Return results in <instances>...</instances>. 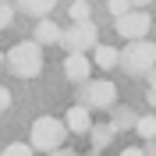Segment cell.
Instances as JSON below:
<instances>
[{
    "label": "cell",
    "instance_id": "6da1fadb",
    "mask_svg": "<svg viewBox=\"0 0 156 156\" xmlns=\"http://www.w3.org/2000/svg\"><path fill=\"white\" fill-rule=\"evenodd\" d=\"M4 64H7L11 75H18V78H36L39 71H43V50H39L36 39L14 43L7 53H4Z\"/></svg>",
    "mask_w": 156,
    "mask_h": 156
},
{
    "label": "cell",
    "instance_id": "7a4b0ae2",
    "mask_svg": "<svg viewBox=\"0 0 156 156\" xmlns=\"http://www.w3.org/2000/svg\"><path fill=\"white\" fill-rule=\"evenodd\" d=\"M117 64H121L128 75H146L149 68H156V43L128 39V46L117 53Z\"/></svg>",
    "mask_w": 156,
    "mask_h": 156
},
{
    "label": "cell",
    "instance_id": "3957f363",
    "mask_svg": "<svg viewBox=\"0 0 156 156\" xmlns=\"http://www.w3.org/2000/svg\"><path fill=\"white\" fill-rule=\"evenodd\" d=\"M64 138H68V124L64 121H57V117H39V121H32V138H29L32 149L50 153V149L64 146Z\"/></svg>",
    "mask_w": 156,
    "mask_h": 156
},
{
    "label": "cell",
    "instance_id": "277c9868",
    "mask_svg": "<svg viewBox=\"0 0 156 156\" xmlns=\"http://www.w3.org/2000/svg\"><path fill=\"white\" fill-rule=\"evenodd\" d=\"M78 96H82V107L89 110H110L117 103V85L110 78H85Z\"/></svg>",
    "mask_w": 156,
    "mask_h": 156
},
{
    "label": "cell",
    "instance_id": "5b68a950",
    "mask_svg": "<svg viewBox=\"0 0 156 156\" xmlns=\"http://www.w3.org/2000/svg\"><path fill=\"white\" fill-rule=\"evenodd\" d=\"M96 39H99V32L92 21H75L68 32H60V46L68 53H85V50L96 46Z\"/></svg>",
    "mask_w": 156,
    "mask_h": 156
},
{
    "label": "cell",
    "instance_id": "8992f818",
    "mask_svg": "<svg viewBox=\"0 0 156 156\" xmlns=\"http://www.w3.org/2000/svg\"><path fill=\"white\" fill-rule=\"evenodd\" d=\"M149 25H153V18H149L146 11L131 7V11H124V14L117 18V36H121V39H146Z\"/></svg>",
    "mask_w": 156,
    "mask_h": 156
},
{
    "label": "cell",
    "instance_id": "52a82bcc",
    "mask_svg": "<svg viewBox=\"0 0 156 156\" xmlns=\"http://www.w3.org/2000/svg\"><path fill=\"white\" fill-rule=\"evenodd\" d=\"M64 124H68V131H75V135H89V128H92V114H89V107L75 103V107L64 114Z\"/></svg>",
    "mask_w": 156,
    "mask_h": 156
},
{
    "label": "cell",
    "instance_id": "ba28073f",
    "mask_svg": "<svg viewBox=\"0 0 156 156\" xmlns=\"http://www.w3.org/2000/svg\"><path fill=\"white\" fill-rule=\"evenodd\" d=\"M64 75H68L71 82H85V78L92 75V60H89L85 53H68V60H64Z\"/></svg>",
    "mask_w": 156,
    "mask_h": 156
},
{
    "label": "cell",
    "instance_id": "9c48e42d",
    "mask_svg": "<svg viewBox=\"0 0 156 156\" xmlns=\"http://www.w3.org/2000/svg\"><path fill=\"white\" fill-rule=\"evenodd\" d=\"M60 32H64V29H60L53 18H39L36 36H32V39H36L39 46H57V43H60Z\"/></svg>",
    "mask_w": 156,
    "mask_h": 156
},
{
    "label": "cell",
    "instance_id": "30bf717a",
    "mask_svg": "<svg viewBox=\"0 0 156 156\" xmlns=\"http://www.w3.org/2000/svg\"><path fill=\"white\" fill-rule=\"evenodd\" d=\"M14 7L25 11L29 18H50V11H53V0H14Z\"/></svg>",
    "mask_w": 156,
    "mask_h": 156
},
{
    "label": "cell",
    "instance_id": "8fae6325",
    "mask_svg": "<svg viewBox=\"0 0 156 156\" xmlns=\"http://www.w3.org/2000/svg\"><path fill=\"white\" fill-rule=\"evenodd\" d=\"M89 135H92V149L103 153V149L117 138V128H114V124H92V128H89Z\"/></svg>",
    "mask_w": 156,
    "mask_h": 156
},
{
    "label": "cell",
    "instance_id": "7c38bea8",
    "mask_svg": "<svg viewBox=\"0 0 156 156\" xmlns=\"http://www.w3.org/2000/svg\"><path fill=\"white\" fill-rule=\"evenodd\" d=\"M92 64L96 68H117V50L114 46H92Z\"/></svg>",
    "mask_w": 156,
    "mask_h": 156
},
{
    "label": "cell",
    "instance_id": "4fadbf2b",
    "mask_svg": "<svg viewBox=\"0 0 156 156\" xmlns=\"http://www.w3.org/2000/svg\"><path fill=\"white\" fill-rule=\"evenodd\" d=\"M135 131H138V135H142V138H146V142H149V138H156V114H146V117H135Z\"/></svg>",
    "mask_w": 156,
    "mask_h": 156
},
{
    "label": "cell",
    "instance_id": "5bb4252c",
    "mask_svg": "<svg viewBox=\"0 0 156 156\" xmlns=\"http://www.w3.org/2000/svg\"><path fill=\"white\" fill-rule=\"evenodd\" d=\"M68 14H71L75 21H89V14H92V7H89V0H75Z\"/></svg>",
    "mask_w": 156,
    "mask_h": 156
},
{
    "label": "cell",
    "instance_id": "9a60e30c",
    "mask_svg": "<svg viewBox=\"0 0 156 156\" xmlns=\"http://www.w3.org/2000/svg\"><path fill=\"white\" fill-rule=\"evenodd\" d=\"M11 21H14V4L11 0H0V29H7Z\"/></svg>",
    "mask_w": 156,
    "mask_h": 156
},
{
    "label": "cell",
    "instance_id": "2e32d148",
    "mask_svg": "<svg viewBox=\"0 0 156 156\" xmlns=\"http://www.w3.org/2000/svg\"><path fill=\"white\" fill-rule=\"evenodd\" d=\"M110 124L121 131V128H135V114L131 110H117V121H110Z\"/></svg>",
    "mask_w": 156,
    "mask_h": 156
},
{
    "label": "cell",
    "instance_id": "e0dca14e",
    "mask_svg": "<svg viewBox=\"0 0 156 156\" xmlns=\"http://www.w3.org/2000/svg\"><path fill=\"white\" fill-rule=\"evenodd\" d=\"M0 156H32V146H25V142H11Z\"/></svg>",
    "mask_w": 156,
    "mask_h": 156
},
{
    "label": "cell",
    "instance_id": "ac0fdd59",
    "mask_svg": "<svg viewBox=\"0 0 156 156\" xmlns=\"http://www.w3.org/2000/svg\"><path fill=\"white\" fill-rule=\"evenodd\" d=\"M107 11L114 14V18H121L124 11H131V4H128V0H110V4H107Z\"/></svg>",
    "mask_w": 156,
    "mask_h": 156
},
{
    "label": "cell",
    "instance_id": "d6986e66",
    "mask_svg": "<svg viewBox=\"0 0 156 156\" xmlns=\"http://www.w3.org/2000/svg\"><path fill=\"white\" fill-rule=\"evenodd\" d=\"M11 107V92H7V89H4V85H0V114H4V110H7Z\"/></svg>",
    "mask_w": 156,
    "mask_h": 156
},
{
    "label": "cell",
    "instance_id": "ffe728a7",
    "mask_svg": "<svg viewBox=\"0 0 156 156\" xmlns=\"http://www.w3.org/2000/svg\"><path fill=\"white\" fill-rule=\"evenodd\" d=\"M46 156H78V153H75V149H64V146H60V149H50Z\"/></svg>",
    "mask_w": 156,
    "mask_h": 156
},
{
    "label": "cell",
    "instance_id": "44dd1931",
    "mask_svg": "<svg viewBox=\"0 0 156 156\" xmlns=\"http://www.w3.org/2000/svg\"><path fill=\"white\" fill-rule=\"evenodd\" d=\"M121 156H146V153H142V146H128Z\"/></svg>",
    "mask_w": 156,
    "mask_h": 156
},
{
    "label": "cell",
    "instance_id": "7402d4cb",
    "mask_svg": "<svg viewBox=\"0 0 156 156\" xmlns=\"http://www.w3.org/2000/svg\"><path fill=\"white\" fill-rule=\"evenodd\" d=\"M146 99H149V107H156V85H149V92H146Z\"/></svg>",
    "mask_w": 156,
    "mask_h": 156
},
{
    "label": "cell",
    "instance_id": "603a6c76",
    "mask_svg": "<svg viewBox=\"0 0 156 156\" xmlns=\"http://www.w3.org/2000/svg\"><path fill=\"white\" fill-rule=\"evenodd\" d=\"M142 153H146V156H156V138H149V146L142 149Z\"/></svg>",
    "mask_w": 156,
    "mask_h": 156
},
{
    "label": "cell",
    "instance_id": "cb8c5ba5",
    "mask_svg": "<svg viewBox=\"0 0 156 156\" xmlns=\"http://www.w3.org/2000/svg\"><path fill=\"white\" fill-rule=\"evenodd\" d=\"M146 78H149V85H156V68H149V71H146Z\"/></svg>",
    "mask_w": 156,
    "mask_h": 156
},
{
    "label": "cell",
    "instance_id": "d4e9b609",
    "mask_svg": "<svg viewBox=\"0 0 156 156\" xmlns=\"http://www.w3.org/2000/svg\"><path fill=\"white\" fill-rule=\"evenodd\" d=\"M131 7H146V4H153V0H128Z\"/></svg>",
    "mask_w": 156,
    "mask_h": 156
},
{
    "label": "cell",
    "instance_id": "484cf974",
    "mask_svg": "<svg viewBox=\"0 0 156 156\" xmlns=\"http://www.w3.org/2000/svg\"><path fill=\"white\" fill-rule=\"evenodd\" d=\"M0 68H4V53H0Z\"/></svg>",
    "mask_w": 156,
    "mask_h": 156
}]
</instances>
